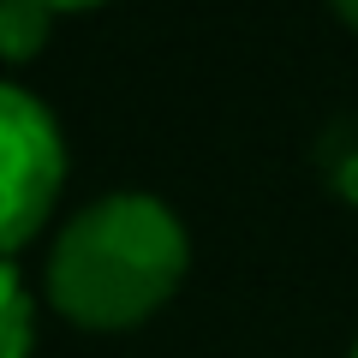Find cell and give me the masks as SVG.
Here are the masks:
<instances>
[{
	"mask_svg": "<svg viewBox=\"0 0 358 358\" xmlns=\"http://www.w3.org/2000/svg\"><path fill=\"white\" fill-rule=\"evenodd\" d=\"M192 239L162 197L114 192L78 209L48 257V299L78 329H131L173 299Z\"/></svg>",
	"mask_w": 358,
	"mask_h": 358,
	"instance_id": "1",
	"label": "cell"
},
{
	"mask_svg": "<svg viewBox=\"0 0 358 358\" xmlns=\"http://www.w3.org/2000/svg\"><path fill=\"white\" fill-rule=\"evenodd\" d=\"M66 185V138L18 84H0V263L42 233Z\"/></svg>",
	"mask_w": 358,
	"mask_h": 358,
	"instance_id": "2",
	"label": "cell"
},
{
	"mask_svg": "<svg viewBox=\"0 0 358 358\" xmlns=\"http://www.w3.org/2000/svg\"><path fill=\"white\" fill-rule=\"evenodd\" d=\"M54 30V13L42 0H0V60H30L42 54Z\"/></svg>",
	"mask_w": 358,
	"mask_h": 358,
	"instance_id": "3",
	"label": "cell"
},
{
	"mask_svg": "<svg viewBox=\"0 0 358 358\" xmlns=\"http://www.w3.org/2000/svg\"><path fill=\"white\" fill-rule=\"evenodd\" d=\"M30 334H36V310L18 281L13 263H0V358H30Z\"/></svg>",
	"mask_w": 358,
	"mask_h": 358,
	"instance_id": "4",
	"label": "cell"
},
{
	"mask_svg": "<svg viewBox=\"0 0 358 358\" xmlns=\"http://www.w3.org/2000/svg\"><path fill=\"white\" fill-rule=\"evenodd\" d=\"M48 13H84V6H102V0H42Z\"/></svg>",
	"mask_w": 358,
	"mask_h": 358,
	"instance_id": "5",
	"label": "cell"
},
{
	"mask_svg": "<svg viewBox=\"0 0 358 358\" xmlns=\"http://www.w3.org/2000/svg\"><path fill=\"white\" fill-rule=\"evenodd\" d=\"M329 6H334V13H341V18H346V24H352V30H358V0H329Z\"/></svg>",
	"mask_w": 358,
	"mask_h": 358,
	"instance_id": "6",
	"label": "cell"
},
{
	"mask_svg": "<svg viewBox=\"0 0 358 358\" xmlns=\"http://www.w3.org/2000/svg\"><path fill=\"white\" fill-rule=\"evenodd\" d=\"M352 358H358V341H352Z\"/></svg>",
	"mask_w": 358,
	"mask_h": 358,
	"instance_id": "7",
	"label": "cell"
}]
</instances>
